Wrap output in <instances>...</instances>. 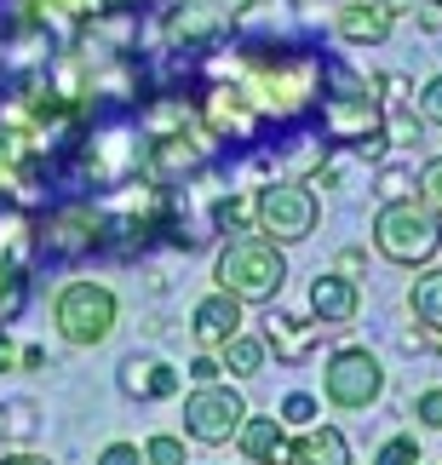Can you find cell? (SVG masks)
<instances>
[{
    "mask_svg": "<svg viewBox=\"0 0 442 465\" xmlns=\"http://www.w3.org/2000/svg\"><path fill=\"white\" fill-rule=\"evenodd\" d=\"M213 219H219V230H241V224H247V202H236V195H224V202L213 207Z\"/></svg>",
    "mask_w": 442,
    "mask_h": 465,
    "instance_id": "cell-22",
    "label": "cell"
},
{
    "mask_svg": "<svg viewBox=\"0 0 442 465\" xmlns=\"http://www.w3.org/2000/svg\"><path fill=\"white\" fill-rule=\"evenodd\" d=\"M339 35L357 41V46H379L385 35H391V12H385L379 0H350L339 12Z\"/></svg>",
    "mask_w": 442,
    "mask_h": 465,
    "instance_id": "cell-14",
    "label": "cell"
},
{
    "mask_svg": "<svg viewBox=\"0 0 442 465\" xmlns=\"http://www.w3.org/2000/svg\"><path fill=\"white\" fill-rule=\"evenodd\" d=\"M219 351H224L219 362H224L230 373H236V380H253V373H264V345H259V339H247V333H236V339H224Z\"/></svg>",
    "mask_w": 442,
    "mask_h": 465,
    "instance_id": "cell-17",
    "label": "cell"
},
{
    "mask_svg": "<svg viewBox=\"0 0 442 465\" xmlns=\"http://www.w3.org/2000/svg\"><path fill=\"white\" fill-rule=\"evenodd\" d=\"M52 322H58L69 345H103L115 328V293L103 282H69L58 305H52Z\"/></svg>",
    "mask_w": 442,
    "mask_h": 465,
    "instance_id": "cell-3",
    "label": "cell"
},
{
    "mask_svg": "<svg viewBox=\"0 0 442 465\" xmlns=\"http://www.w3.org/2000/svg\"><path fill=\"white\" fill-rule=\"evenodd\" d=\"M281 465H350V442L333 425H310L299 442H288V460Z\"/></svg>",
    "mask_w": 442,
    "mask_h": 465,
    "instance_id": "cell-11",
    "label": "cell"
},
{
    "mask_svg": "<svg viewBox=\"0 0 442 465\" xmlns=\"http://www.w3.org/2000/svg\"><path fill=\"white\" fill-rule=\"evenodd\" d=\"M253 213H259V230L270 242H305L310 230H316V190L310 184H264L259 190V202H253Z\"/></svg>",
    "mask_w": 442,
    "mask_h": 465,
    "instance_id": "cell-4",
    "label": "cell"
},
{
    "mask_svg": "<svg viewBox=\"0 0 442 465\" xmlns=\"http://www.w3.org/2000/svg\"><path fill=\"white\" fill-rule=\"evenodd\" d=\"M374 247H379V259L402 264V271L431 264L437 247H442V219L419 202V195H397V202H385L379 219H374Z\"/></svg>",
    "mask_w": 442,
    "mask_h": 465,
    "instance_id": "cell-2",
    "label": "cell"
},
{
    "mask_svg": "<svg viewBox=\"0 0 442 465\" xmlns=\"http://www.w3.org/2000/svg\"><path fill=\"white\" fill-rule=\"evenodd\" d=\"M379 6H385V12H402V6H408V0H379Z\"/></svg>",
    "mask_w": 442,
    "mask_h": 465,
    "instance_id": "cell-30",
    "label": "cell"
},
{
    "mask_svg": "<svg viewBox=\"0 0 442 465\" xmlns=\"http://www.w3.org/2000/svg\"><path fill=\"white\" fill-rule=\"evenodd\" d=\"M316 328H322V322H299V316H270V345H276L281 356H305V351H310V339H316Z\"/></svg>",
    "mask_w": 442,
    "mask_h": 465,
    "instance_id": "cell-16",
    "label": "cell"
},
{
    "mask_svg": "<svg viewBox=\"0 0 442 465\" xmlns=\"http://www.w3.org/2000/svg\"><path fill=\"white\" fill-rule=\"evenodd\" d=\"M374 465H419V449H414V437H391L379 449V460Z\"/></svg>",
    "mask_w": 442,
    "mask_h": 465,
    "instance_id": "cell-20",
    "label": "cell"
},
{
    "mask_svg": "<svg viewBox=\"0 0 442 465\" xmlns=\"http://www.w3.org/2000/svg\"><path fill=\"white\" fill-rule=\"evenodd\" d=\"M98 465H144V454H138L133 442H110V449L98 454Z\"/></svg>",
    "mask_w": 442,
    "mask_h": 465,
    "instance_id": "cell-25",
    "label": "cell"
},
{
    "mask_svg": "<svg viewBox=\"0 0 442 465\" xmlns=\"http://www.w3.org/2000/svg\"><path fill=\"white\" fill-rule=\"evenodd\" d=\"M276 420H281V425H310V420H316V402H310V397H288Z\"/></svg>",
    "mask_w": 442,
    "mask_h": 465,
    "instance_id": "cell-21",
    "label": "cell"
},
{
    "mask_svg": "<svg viewBox=\"0 0 442 465\" xmlns=\"http://www.w3.org/2000/svg\"><path fill=\"white\" fill-rule=\"evenodd\" d=\"M241 420H247V402L219 380H207L184 397V431L196 442H230L241 431Z\"/></svg>",
    "mask_w": 442,
    "mask_h": 465,
    "instance_id": "cell-5",
    "label": "cell"
},
{
    "mask_svg": "<svg viewBox=\"0 0 442 465\" xmlns=\"http://www.w3.org/2000/svg\"><path fill=\"white\" fill-rule=\"evenodd\" d=\"M34 242H41V253L46 259H86L93 247L103 242V219L93 207H58V213H46L41 230H34Z\"/></svg>",
    "mask_w": 442,
    "mask_h": 465,
    "instance_id": "cell-6",
    "label": "cell"
},
{
    "mask_svg": "<svg viewBox=\"0 0 442 465\" xmlns=\"http://www.w3.org/2000/svg\"><path fill=\"white\" fill-rule=\"evenodd\" d=\"M437 12H442V0H437Z\"/></svg>",
    "mask_w": 442,
    "mask_h": 465,
    "instance_id": "cell-31",
    "label": "cell"
},
{
    "mask_svg": "<svg viewBox=\"0 0 442 465\" xmlns=\"http://www.w3.org/2000/svg\"><path fill=\"white\" fill-rule=\"evenodd\" d=\"M322 391H328L333 408H368V402H379V391H385V368L368 351H339L322 373Z\"/></svg>",
    "mask_w": 442,
    "mask_h": 465,
    "instance_id": "cell-7",
    "label": "cell"
},
{
    "mask_svg": "<svg viewBox=\"0 0 442 465\" xmlns=\"http://www.w3.org/2000/svg\"><path fill=\"white\" fill-rule=\"evenodd\" d=\"M12 362H17V351H12V339H6V333H0V373H6Z\"/></svg>",
    "mask_w": 442,
    "mask_h": 465,
    "instance_id": "cell-27",
    "label": "cell"
},
{
    "mask_svg": "<svg viewBox=\"0 0 442 465\" xmlns=\"http://www.w3.org/2000/svg\"><path fill=\"white\" fill-rule=\"evenodd\" d=\"M414 414H419V425H431V431H442V391H426V397L414 402Z\"/></svg>",
    "mask_w": 442,
    "mask_h": 465,
    "instance_id": "cell-24",
    "label": "cell"
},
{
    "mask_svg": "<svg viewBox=\"0 0 442 465\" xmlns=\"http://www.w3.org/2000/svg\"><path fill=\"white\" fill-rule=\"evenodd\" d=\"M236 442H241V460H253V465H281L288 460V431H281L276 414H247Z\"/></svg>",
    "mask_w": 442,
    "mask_h": 465,
    "instance_id": "cell-10",
    "label": "cell"
},
{
    "mask_svg": "<svg viewBox=\"0 0 442 465\" xmlns=\"http://www.w3.org/2000/svg\"><path fill=\"white\" fill-rule=\"evenodd\" d=\"M219 373H224V362H219V356H196V362H190V380H196V385L219 380Z\"/></svg>",
    "mask_w": 442,
    "mask_h": 465,
    "instance_id": "cell-26",
    "label": "cell"
},
{
    "mask_svg": "<svg viewBox=\"0 0 442 465\" xmlns=\"http://www.w3.org/2000/svg\"><path fill=\"white\" fill-rule=\"evenodd\" d=\"M219 288L241 305H270L288 282V259H281V242H270L264 230H247V236H230L219 253Z\"/></svg>",
    "mask_w": 442,
    "mask_h": 465,
    "instance_id": "cell-1",
    "label": "cell"
},
{
    "mask_svg": "<svg viewBox=\"0 0 442 465\" xmlns=\"http://www.w3.org/2000/svg\"><path fill=\"white\" fill-rule=\"evenodd\" d=\"M0 425H6V420H0Z\"/></svg>",
    "mask_w": 442,
    "mask_h": 465,
    "instance_id": "cell-32",
    "label": "cell"
},
{
    "mask_svg": "<svg viewBox=\"0 0 442 465\" xmlns=\"http://www.w3.org/2000/svg\"><path fill=\"white\" fill-rule=\"evenodd\" d=\"M408 311L426 322V328L442 339V271H426V276H414V288H408Z\"/></svg>",
    "mask_w": 442,
    "mask_h": 465,
    "instance_id": "cell-15",
    "label": "cell"
},
{
    "mask_svg": "<svg viewBox=\"0 0 442 465\" xmlns=\"http://www.w3.org/2000/svg\"><path fill=\"white\" fill-rule=\"evenodd\" d=\"M190 328H196L201 345H224V339H236L241 333V299H230L219 288L213 299H201V305H196V322H190Z\"/></svg>",
    "mask_w": 442,
    "mask_h": 465,
    "instance_id": "cell-12",
    "label": "cell"
},
{
    "mask_svg": "<svg viewBox=\"0 0 442 465\" xmlns=\"http://www.w3.org/2000/svg\"><path fill=\"white\" fill-rule=\"evenodd\" d=\"M230 24H236V17H230L219 0H179L172 17H167V41L172 46H213L230 35Z\"/></svg>",
    "mask_w": 442,
    "mask_h": 465,
    "instance_id": "cell-8",
    "label": "cell"
},
{
    "mask_svg": "<svg viewBox=\"0 0 442 465\" xmlns=\"http://www.w3.org/2000/svg\"><path fill=\"white\" fill-rule=\"evenodd\" d=\"M219 6H224V12H230V17H241V12H247V6H253V0H219Z\"/></svg>",
    "mask_w": 442,
    "mask_h": 465,
    "instance_id": "cell-29",
    "label": "cell"
},
{
    "mask_svg": "<svg viewBox=\"0 0 442 465\" xmlns=\"http://www.w3.org/2000/svg\"><path fill=\"white\" fill-rule=\"evenodd\" d=\"M144 465H184V442L179 437H150Z\"/></svg>",
    "mask_w": 442,
    "mask_h": 465,
    "instance_id": "cell-19",
    "label": "cell"
},
{
    "mask_svg": "<svg viewBox=\"0 0 442 465\" xmlns=\"http://www.w3.org/2000/svg\"><path fill=\"white\" fill-rule=\"evenodd\" d=\"M357 305H362V293H357L350 276H316L310 282V311H316L322 328H345V322H357Z\"/></svg>",
    "mask_w": 442,
    "mask_h": 465,
    "instance_id": "cell-9",
    "label": "cell"
},
{
    "mask_svg": "<svg viewBox=\"0 0 442 465\" xmlns=\"http://www.w3.org/2000/svg\"><path fill=\"white\" fill-rule=\"evenodd\" d=\"M0 465H52V460H41V454H12V460H0Z\"/></svg>",
    "mask_w": 442,
    "mask_h": 465,
    "instance_id": "cell-28",
    "label": "cell"
},
{
    "mask_svg": "<svg viewBox=\"0 0 442 465\" xmlns=\"http://www.w3.org/2000/svg\"><path fill=\"white\" fill-rule=\"evenodd\" d=\"M121 391L127 397H172L179 391V368L155 362V356H133V362H121Z\"/></svg>",
    "mask_w": 442,
    "mask_h": 465,
    "instance_id": "cell-13",
    "label": "cell"
},
{
    "mask_svg": "<svg viewBox=\"0 0 442 465\" xmlns=\"http://www.w3.org/2000/svg\"><path fill=\"white\" fill-rule=\"evenodd\" d=\"M419 115H426L431 127H442V75L426 81V93H419Z\"/></svg>",
    "mask_w": 442,
    "mask_h": 465,
    "instance_id": "cell-23",
    "label": "cell"
},
{
    "mask_svg": "<svg viewBox=\"0 0 442 465\" xmlns=\"http://www.w3.org/2000/svg\"><path fill=\"white\" fill-rule=\"evenodd\" d=\"M419 202H426L437 219H442V155L426 161V173H419Z\"/></svg>",
    "mask_w": 442,
    "mask_h": 465,
    "instance_id": "cell-18",
    "label": "cell"
}]
</instances>
